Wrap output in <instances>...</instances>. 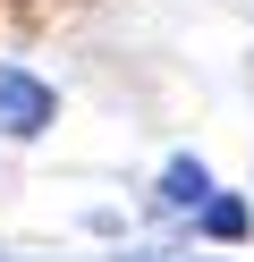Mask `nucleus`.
<instances>
[{
	"mask_svg": "<svg viewBox=\"0 0 254 262\" xmlns=\"http://www.w3.org/2000/svg\"><path fill=\"white\" fill-rule=\"evenodd\" d=\"M195 220H203V237H220V245H237V237H246V203H237V194H212Z\"/></svg>",
	"mask_w": 254,
	"mask_h": 262,
	"instance_id": "obj_3",
	"label": "nucleus"
},
{
	"mask_svg": "<svg viewBox=\"0 0 254 262\" xmlns=\"http://www.w3.org/2000/svg\"><path fill=\"white\" fill-rule=\"evenodd\" d=\"M161 203H169V211H203V203H212V169H203L195 152H178V161L161 169Z\"/></svg>",
	"mask_w": 254,
	"mask_h": 262,
	"instance_id": "obj_2",
	"label": "nucleus"
},
{
	"mask_svg": "<svg viewBox=\"0 0 254 262\" xmlns=\"http://www.w3.org/2000/svg\"><path fill=\"white\" fill-rule=\"evenodd\" d=\"M51 119H60V93H51L34 68H0V136L26 144V136H43Z\"/></svg>",
	"mask_w": 254,
	"mask_h": 262,
	"instance_id": "obj_1",
	"label": "nucleus"
}]
</instances>
